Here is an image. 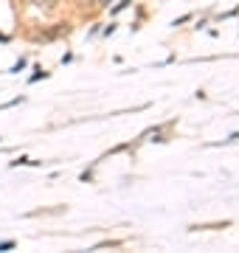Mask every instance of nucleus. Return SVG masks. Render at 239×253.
<instances>
[{
	"mask_svg": "<svg viewBox=\"0 0 239 253\" xmlns=\"http://www.w3.org/2000/svg\"><path fill=\"white\" fill-rule=\"evenodd\" d=\"M31 3H34L37 9H42V11H54L59 0H31Z\"/></svg>",
	"mask_w": 239,
	"mask_h": 253,
	"instance_id": "1",
	"label": "nucleus"
},
{
	"mask_svg": "<svg viewBox=\"0 0 239 253\" xmlns=\"http://www.w3.org/2000/svg\"><path fill=\"white\" fill-rule=\"evenodd\" d=\"M23 68H26V59H20V62L14 65V68H11V71H14V73H20V71H23Z\"/></svg>",
	"mask_w": 239,
	"mask_h": 253,
	"instance_id": "2",
	"label": "nucleus"
},
{
	"mask_svg": "<svg viewBox=\"0 0 239 253\" xmlns=\"http://www.w3.org/2000/svg\"><path fill=\"white\" fill-rule=\"evenodd\" d=\"M14 248V242H0V251H11Z\"/></svg>",
	"mask_w": 239,
	"mask_h": 253,
	"instance_id": "3",
	"label": "nucleus"
},
{
	"mask_svg": "<svg viewBox=\"0 0 239 253\" xmlns=\"http://www.w3.org/2000/svg\"><path fill=\"white\" fill-rule=\"evenodd\" d=\"M129 3H132V0H124V3H119V6H116V9H113V11H121V9H124V6H129Z\"/></svg>",
	"mask_w": 239,
	"mask_h": 253,
	"instance_id": "4",
	"label": "nucleus"
},
{
	"mask_svg": "<svg viewBox=\"0 0 239 253\" xmlns=\"http://www.w3.org/2000/svg\"><path fill=\"white\" fill-rule=\"evenodd\" d=\"M107 3H113V0H99V6H107Z\"/></svg>",
	"mask_w": 239,
	"mask_h": 253,
	"instance_id": "5",
	"label": "nucleus"
}]
</instances>
